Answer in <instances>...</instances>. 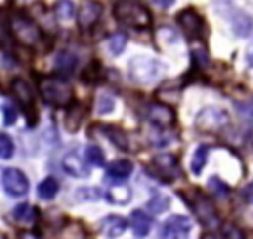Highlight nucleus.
Returning <instances> with one entry per match:
<instances>
[{
    "mask_svg": "<svg viewBox=\"0 0 253 239\" xmlns=\"http://www.w3.org/2000/svg\"><path fill=\"white\" fill-rule=\"evenodd\" d=\"M40 93L45 103L55 107H69L73 103V87L57 77H47L40 81Z\"/></svg>",
    "mask_w": 253,
    "mask_h": 239,
    "instance_id": "f257e3e1",
    "label": "nucleus"
},
{
    "mask_svg": "<svg viewBox=\"0 0 253 239\" xmlns=\"http://www.w3.org/2000/svg\"><path fill=\"white\" fill-rule=\"evenodd\" d=\"M162 73V65L158 59L150 57V55H136L130 59L128 63V75L132 81L140 83V85H148L158 81Z\"/></svg>",
    "mask_w": 253,
    "mask_h": 239,
    "instance_id": "f03ea898",
    "label": "nucleus"
},
{
    "mask_svg": "<svg viewBox=\"0 0 253 239\" xmlns=\"http://www.w3.org/2000/svg\"><path fill=\"white\" fill-rule=\"evenodd\" d=\"M115 16L119 22L132 28H146L150 24L148 10L134 0H119L115 4Z\"/></svg>",
    "mask_w": 253,
    "mask_h": 239,
    "instance_id": "7ed1b4c3",
    "label": "nucleus"
},
{
    "mask_svg": "<svg viewBox=\"0 0 253 239\" xmlns=\"http://www.w3.org/2000/svg\"><path fill=\"white\" fill-rule=\"evenodd\" d=\"M10 30H12V36L22 45H36L38 41H42L40 26L34 20L26 18V16H14L10 20Z\"/></svg>",
    "mask_w": 253,
    "mask_h": 239,
    "instance_id": "20e7f679",
    "label": "nucleus"
},
{
    "mask_svg": "<svg viewBox=\"0 0 253 239\" xmlns=\"http://www.w3.org/2000/svg\"><path fill=\"white\" fill-rule=\"evenodd\" d=\"M190 205H192L194 215L198 217V221H200L202 225L211 227V229H215V227L219 225L217 211H215L213 203H211L206 196H202V194H194V198L190 199Z\"/></svg>",
    "mask_w": 253,
    "mask_h": 239,
    "instance_id": "39448f33",
    "label": "nucleus"
},
{
    "mask_svg": "<svg viewBox=\"0 0 253 239\" xmlns=\"http://www.w3.org/2000/svg\"><path fill=\"white\" fill-rule=\"evenodd\" d=\"M223 124H227V113L219 107H206L196 117V128L204 132H215Z\"/></svg>",
    "mask_w": 253,
    "mask_h": 239,
    "instance_id": "423d86ee",
    "label": "nucleus"
},
{
    "mask_svg": "<svg viewBox=\"0 0 253 239\" xmlns=\"http://www.w3.org/2000/svg\"><path fill=\"white\" fill-rule=\"evenodd\" d=\"M152 172L156 176V180L160 178L162 182H174L176 178H180V164L176 160V156L172 154H160L152 160Z\"/></svg>",
    "mask_w": 253,
    "mask_h": 239,
    "instance_id": "0eeeda50",
    "label": "nucleus"
},
{
    "mask_svg": "<svg viewBox=\"0 0 253 239\" xmlns=\"http://www.w3.org/2000/svg\"><path fill=\"white\" fill-rule=\"evenodd\" d=\"M2 186H4L6 194L12 196V198H22V196H26V194H28V188H30L26 174H24L22 170H18V168H8V170H4V174H2Z\"/></svg>",
    "mask_w": 253,
    "mask_h": 239,
    "instance_id": "6e6552de",
    "label": "nucleus"
},
{
    "mask_svg": "<svg viewBox=\"0 0 253 239\" xmlns=\"http://www.w3.org/2000/svg\"><path fill=\"white\" fill-rule=\"evenodd\" d=\"M192 231V223L186 215H172L162 223L160 237L162 239H184Z\"/></svg>",
    "mask_w": 253,
    "mask_h": 239,
    "instance_id": "1a4fd4ad",
    "label": "nucleus"
},
{
    "mask_svg": "<svg viewBox=\"0 0 253 239\" xmlns=\"http://www.w3.org/2000/svg\"><path fill=\"white\" fill-rule=\"evenodd\" d=\"M178 26L184 30V34L188 38H202L204 36V30H206V24L202 20V16L194 10V8H186L178 14Z\"/></svg>",
    "mask_w": 253,
    "mask_h": 239,
    "instance_id": "9d476101",
    "label": "nucleus"
},
{
    "mask_svg": "<svg viewBox=\"0 0 253 239\" xmlns=\"http://www.w3.org/2000/svg\"><path fill=\"white\" fill-rule=\"evenodd\" d=\"M12 91H14V97H16V101H18V105L22 107V111L28 113L30 122H34V120H36V117H34L36 111H34V95H32L30 85H28L24 79H14V81H12Z\"/></svg>",
    "mask_w": 253,
    "mask_h": 239,
    "instance_id": "9b49d317",
    "label": "nucleus"
},
{
    "mask_svg": "<svg viewBox=\"0 0 253 239\" xmlns=\"http://www.w3.org/2000/svg\"><path fill=\"white\" fill-rule=\"evenodd\" d=\"M148 120L158 128H170L176 120L174 111L164 103H152L148 107Z\"/></svg>",
    "mask_w": 253,
    "mask_h": 239,
    "instance_id": "f8f14e48",
    "label": "nucleus"
},
{
    "mask_svg": "<svg viewBox=\"0 0 253 239\" xmlns=\"http://www.w3.org/2000/svg\"><path fill=\"white\" fill-rule=\"evenodd\" d=\"M61 166L69 176H75V178H87L89 176V166L77 150L65 152L63 158H61Z\"/></svg>",
    "mask_w": 253,
    "mask_h": 239,
    "instance_id": "ddd939ff",
    "label": "nucleus"
},
{
    "mask_svg": "<svg viewBox=\"0 0 253 239\" xmlns=\"http://www.w3.org/2000/svg\"><path fill=\"white\" fill-rule=\"evenodd\" d=\"M101 12H103V6L97 0H85L77 12V24L81 28H91L101 18Z\"/></svg>",
    "mask_w": 253,
    "mask_h": 239,
    "instance_id": "4468645a",
    "label": "nucleus"
},
{
    "mask_svg": "<svg viewBox=\"0 0 253 239\" xmlns=\"http://www.w3.org/2000/svg\"><path fill=\"white\" fill-rule=\"evenodd\" d=\"M128 225H130V229H132V233H134L136 237H146V235L150 233V229H152V219H150L148 213L136 209V211L130 213Z\"/></svg>",
    "mask_w": 253,
    "mask_h": 239,
    "instance_id": "2eb2a0df",
    "label": "nucleus"
},
{
    "mask_svg": "<svg viewBox=\"0 0 253 239\" xmlns=\"http://www.w3.org/2000/svg\"><path fill=\"white\" fill-rule=\"evenodd\" d=\"M132 172V162H128V160H115V162H111V166L107 168V176H109V180H113V182H117V184H121L123 180H126V176Z\"/></svg>",
    "mask_w": 253,
    "mask_h": 239,
    "instance_id": "dca6fc26",
    "label": "nucleus"
},
{
    "mask_svg": "<svg viewBox=\"0 0 253 239\" xmlns=\"http://www.w3.org/2000/svg\"><path fill=\"white\" fill-rule=\"evenodd\" d=\"M101 229L105 231L107 237H119L126 229V219L121 215H109L101 221Z\"/></svg>",
    "mask_w": 253,
    "mask_h": 239,
    "instance_id": "f3484780",
    "label": "nucleus"
},
{
    "mask_svg": "<svg viewBox=\"0 0 253 239\" xmlns=\"http://www.w3.org/2000/svg\"><path fill=\"white\" fill-rule=\"evenodd\" d=\"M103 130H105L107 138H109L117 148H121V150H126V148H128V138H126V132H125V130H121V128H117V126H103Z\"/></svg>",
    "mask_w": 253,
    "mask_h": 239,
    "instance_id": "a211bd4d",
    "label": "nucleus"
},
{
    "mask_svg": "<svg viewBox=\"0 0 253 239\" xmlns=\"http://www.w3.org/2000/svg\"><path fill=\"white\" fill-rule=\"evenodd\" d=\"M57 192H59V182L51 176L45 178L43 182H40V186H38V196L42 199H53Z\"/></svg>",
    "mask_w": 253,
    "mask_h": 239,
    "instance_id": "6ab92c4d",
    "label": "nucleus"
},
{
    "mask_svg": "<svg viewBox=\"0 0 253 239\" xmlns=\"http://www.w3.org/2000/svg\"><path fill=\"white\" fill-rule=\"evenodd\" d=\"M12 215H14V219H16V221L32 223V221L38 217V211H36V207H34V205H30V203H20V205H16V207H14Z\"/></svg>",
    "mask_w": 253,
    "mask_h": 239,
    "instance_id": "aec40b11",
    "label": "nucleus"
},
{
    "mask_svg": "<svg viewBox=\"0 0 253 239\" xmlns=\"http://www.w3.org/2000/svg\"><path fill=\"white\" fill-rule=\"evenodd\" d=\"M75 63H77V59H75V55L69 53V51H61V53L55 57V67H57V71H61V73H65V75L73 73Z\"/></svg>",
    "mask_w": 253,
    "mask_h": 239,
    "instance_id": "412c9836",
    "label": "nucleus"
},
{
    "mask_svg": "<svg viewBox=\"0 0 253 239\" xmlns=\"http://www.w3.org/2000/svg\"><path fill=\"white\" fill-rule=\"evenodd\" d=\"M113 107H115L113 95H111L109 91H101V93L97 95V99H95V111H97L99 115H105V113H111Z\"/></svg>",
    "mask_w": 253,
    "mask_h": 239,
    "instance_id": "4be33fe9",
    "label": "nucleus"
},
{
    "mask_svg": "<svg viewBox=\"0 0 253 239\" xmlns=\"http://www.w3.org/2000/svg\"><path fill=\"white\" fill-rule=\"evenodd\" d=\"M208 152H210V146L208 144H200L192 156V172L194 174H200L202 168L206 166V160H208Z\"/></svg>",
    "mask_w": 253,
    "mask_h": 239,
    "instance_id": "5701e85b",
    "label": "nucleus"
},
{
    "mask_svg": "<svg viewBox=\"0 0 253 239\" xmlns=\"http://www.w3.org/2000/svg\"><path fill=\"white\" fill-rule=\"evenodd\" d=\"M111 203H126L130 199V190L126 186H115L109 190V194L105 196Z\"/></svg>",
    "mask_w": 253,
    "mask_h": 239,
    "instance_id": "b1692460",
    "label": "nucleus"
},
{
    "mask_svg": "<svg viewBox=\"0 0 253 239\" xmlns=\"http://www.w3.org/2000/svg\"><path fill=\"white\" fill-rule=\"evenodd\" d=\"M53 12H55L57 20H69L75 14V6L71 0H57L53 6Z\"/></svg>",
    "mask_w": 253,
    "mask_h": 239,
    "instance_id": "393cba45",
    "label": "nucleus"
},
{
    "mask_svg": "<svg viewBox=\"0 0 253 239\" xmlns=\"http://www.w3.org/2000/svg\"><path fill=\"white\" fill-rule=\"evenodd\" d=\"M168 205H170V198L164 196V194H156V196L146 203V209L152 211V213H162V211L168 209Z\"/></svg>",
    "mask_w": 253,
    "mask_h": 239,
    "instance_id": "a878e982",
    "label": "nucleus"
},
{
    "mask_svg": "<svg viewBox=\"0 0 253 239\" xmlns=\"http://www.w3.org/2000/svg\"><path fill=\"white\" fill-rule=\"evenodd\" d=\"M237 16H239V20H237V18L233 20V30H235L237 36H247V34L251 32V20H249V16L243 14V12H237Z\"/></svg>",
    "mask_w": 253,
    "mask_h": 239,
    "instance_id": "bb28decb",
    "label": "nucleus"
},
{
    "mask_svg": "<svg viewBox=\"0 0 253 239\" xmlns=\"http://www.w3.org/2000/svg\"><path fill=\"white\" fill-rule=\"evenodd\" d=\"M107 45H109V51H111L113 55H119V53L125 49V45H126V36H125V34H113V36L109 38Z\"/></svg>",
    "mask_w": 253,
    "mask_h": 239,
    "instance_id": "cd10ccee",
    "label": "nucleus"
},
{
    "mask_svg": "<svg viewBox=\"0 0 253 239\" xmlns=\"http://www.w3.org/2000/svg\"><path fill=\"white\" fill-rule=\"evenodd\" d=\"M85 156H87V162L93 164V166H103V164H105V154H103V150H101L99 146H95V144L87 146Z\"/></svg>",
    "mask_w": 253,
    "mask_h": 239,
    "instance_id": "c85d7f7f",
    "label": "nucleus"
},
{
    "mask_svg": "<svg viewBox=\"0 0 253 239\" xmlns=\"http://www.w3.org/2000/svg\"><path fill=\"white\" fill-rule=\"evenodd\" d=\"M14 154V142L8 134L0 132V158H10Z\"/></svg>",
    "mask_w": 253,
    "mask_h": 239,
    "instance_id": "c756f323",
    "label": "nucleus"
},
{
    "mask_svg": "<svg viewBox=\"0 0 253 239\" xmlns=\"http://www.w3.org/2000/svg\"><path fill=\"white\" fill-rule=\"evenodd\" d=\"M221 239H245V235H243V231L237 225L227 223L223 227V231H221Z\"/></svg>",
    "mask_w": 253,
    "mask_h": 239,
    "instance_id": "7c9ffc66",
    "label": "nucleus"
},
{
    "mask_svg": "<svg viewBox=\"0 0 253 239\" xmlns=\"http://www.w3.org/2000/svg\"><path fill=\"white\" fill-rule=\"evenodd\" d=\"M2 111H4V124H14L16 122V109L10 105V103H4L2 105Z\"/></svg>",
    "mask_w": 253,
    "mask_h": 239,
    "instance_id": "2f4dec72",
    "label": "nucleus"
},
{
    "mask_svg": "<svg viewBox=\"0 0 253 239\" xmlns=\"http://www.w3.org/2000/svg\"><path fill=\"white\" fill-rule=\"evenodd\" d=\"M210 188H211V190H215V196H223V198H225V196H227V192H229V190H227V186H225L223 182H219V178H215V176H213V178H210Z\"/></svg>",
    "mask_w": 253,
    "mask_h": 239,
    "instance_id": "473e14b6",
    "label": "nucleus"
},
{
    "mask_svg": "<svg viewBox=\"0 0 253 239\" xmlns=\"http://www.w3.org/2000/svg\"><path fill=\"white\" fill-rule=\"evenodd\" d=\"M154 4H158L160 8H170L174 4V0H154Z\"/></svg>",
    "mask_w": 253,
    "mask_h": 239,
    "instance_id": "72a5a7b5",
    "label": "nucleus"
},
{
    "mask_svg": "<svg viewBox=\"0 0 253 239\" xmlns=\"http://www.w3.org/2000/svg\"><path fill=\"white\" fill-rule=\"evenodd\" d=\"M20 239H40V237H36L34 233H28V231H26V233L20 235Z\"/></svg>",
    "mask_w": 253,
    "mask_h": 239,
    "instance_id": "f704fd0d",
    "label": "nucleus"
},
{
    "mask_svg": "<svg viewBox=\"0 0 253 239\" xmlns=\"http://www.w3.org/2000/svg\"><path fill=\"white\" fill-rule=\"evenodd\" d=\"M202 239H221V237H219V235H215V233H206Z\"/></svg>",
    "mask_w": 253,
    "mask_h": 239,
    "instance_id": "c9c22d12",
    "label": "nucleus"
}]
</instances>
